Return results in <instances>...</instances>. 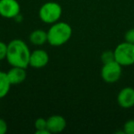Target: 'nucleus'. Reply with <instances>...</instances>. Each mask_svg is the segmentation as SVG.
I'll return each instance as SVG.
<instances>
[{
    "instance_id": "obj_1",
    "label": "nucleus",
    "mask_w": 134,
    "mask_h": 134,
    "mask_svg": "<svg viewBox=\"0 0 134 134\" xmlns=\"http://www.w3.org/2000/svg\"><path fill=\"white\" fill-rule=\"evenodd\" d=\"M30 50L21 39H14L8 43L7 61L11 66L28 68L30 66Z\"/></svg>"
},
{
    "instance_id": "obj_2",
    "label": "nucleus",
    "mask_w": 134,
    "mask_h": 134,
    "mask_svg": "<svg viewBox=\"0 0 134 134\" xmlns=\"http://www.w3.org/2000/svg\"><path fill=\"white\" fill-rule=\"evenodd\" d=\"M73 35V29L71 25L63 21H57L51 25L47 30L48 43L51 46L60 47L69 41Z\"/></svg>"
},
{
    "instance_id": "obj_3",
    "label": "nucleus",
    "mask_w": 134,
    "mask_h": 134,
    "mask_svg": "<svg viewBox=\"0 0 134 134\" xmlns=\"http://www.w3.org/2000/svg\"><path fill=\"white\" fill-rule=\"evenodd\" d=\"M63 14V8L61 5L54 1L46 2L40 8L39 18L43 23L53 24L60 20Z\"/></svg>"
},
{
    "instance_id": "obj_4",
    "label": "nucleus",
    "mask_w": 134,
    "mask_h": 134,
    "mask_svg": "<svg viewBox=\"0 0 134 134\" xmlns=\"http://www.w3.org/2000/svg\"><path fill=\"white\" fill-rule=\"evenodd\" d=\"M115 61L121 66H130L134 64V44L130 42L119 43L114 50Z\"/></svg>"
},
{
    "instance_id": "obj_5",
    "label": "nucleus",
    "mask_w": 134,
    "mask_h": 134,
    "mask_svg": "<svg viewBox=\"0 0 134 134\" xmlns=\"http://www.w3.org/2000/svg\"><path fill=\"white\" fill-rule=\"evenodd\" d=\"M122 75V66L118 62L113 61L110 63H103L100 75L103 81L108 84H114L120 79Z\"/></svg>"
},
{
    "instance_id": "obj_6",
    "label": "nucleus",
    "mask_w": 134,
    "mask_h": 134,
    "mask_svg": "<svg viewBox=\"0 0 134 134\" xmlns=\"http://www.w3.org/2000/svg\"><path fill=\"white\" fill-rule=\"evenodd\" d=\"M20 9L18 0H0V16L4 19H15L20 14Z\"/></svg>"
},
{
    "instance_id": "obj_7",
    "label": "nucleus",
    "mask_w": 134,
    "mask_h": 134,
    "mask_svg": "<svg viewBox=\"0 0 134 134\" xmlns=\"http://www.w3.org/2000/svg\"><path fill=\"white\" fill-rule=\"evenodd\" d=\"M50 61L49 53L43 49H36L30 52V66L35 69H41L48 64Z\"/></svg>"
},
{
    "instance_id": "obj_8",
    "label": "nucleus",
    "mask_w": 134,
    "mask_h": 134,
    "mask_svg": "<svg viewBox=\"0 0 134 134\" xmlns=\"http://www.w3.org/2000/svg\"><path fill=\"white\" fill-rule=\"evenodd\" d=\"M117 102L122 108H131L134 107V88L130 86L124 87L119 92Z\"/></svg>"
},
{
    "instance_id": "obj_9",
    "label": "nucleus",
    "mask_w": 134,
    "mask_h": 134,
    "mask_svg": "<svg viewBox=\"0 0 134 134\" xmlns=\"http://www.w3.org/2000/svg\"><path fill=\"white\" fill-rule=\"evenodd\" d=\"M66 119L61 115H52L47 119V129L51 133H60L66 128Z\"/></svg>"
},
{
    "instance_id": "obj_10",
    "label": "nucleus",
    "mask_w": 134,
    "mask_h": 134,
    "mask_svg": "<svg viewBox=\"0 0 134 134\" xmlns=\"http://www.w3.org/2000/svg\"><path fill=\"white\" fill-rule=\"evenodd\" d=\"M7 74H8V77L12 86H18V85L22 84L27 78L26 68H22V67L12 66V68L8 70Z\"/></svg>"
},
{
    "instance_id": "obj_11",
    "label": "nucleus",
    "mask_w": 134,
    "mask_h": 134,
    "mask_svg": "<svg viewBox=\"0 0 134 134\" xmlns=\"http://www.w3.org/2000/svg\"><path fill=\"white\" fill-rule=\"evenodd\" d=\"M30 43L35 46H41V45L45 44L46 42H48V38H47V31L41 29L38 30H34L33 31H31V33L30 34L29 37Z\"/></svg>"
},
{
    "instance_id": "obj_12",
    "label": "nucleus",
    "mask_w": 134,
    "mask_h": 134,
    "mask_svg": "<svg viewBox=\"0 0 134 134\" xmlns=\"http://www.w3.org/2000/svg\"><path fill=\"white\" fill-rule=\"evenodd\" d=\"M12 85L10 84L8 74L6 72L0 71V99L4 98L8 94Z\"/></svg>"
},
{
    "instance_id": "obj_13",
    "label": "nucleus",
    "mask_w": 134,
    "mask_h": 134,
    "mask_svg": "<svg viewBox=\"0 0 134 134\" xmlns=\"http://www.w3.org/2000/svg\"><path fill=\"white\" fill-rule=\"evenodd\" d=\"M34 127L36 129V131H41V130H46L47 129V119L44 118H38L34 122Z\"/></svg>"
},
{
    "instance_id": "obj_14",
    "label": "nucleus",
    "mask_w": 134,
    "mask_h": 134,
    "mask_svg": "<svg viewBox=\"0 0 134 134\" xmlns=\"http://www.w3.org/2000/svg\"><path fill=\"white\" fill-rule=\"evenodd\" d=\"M101 61H102L103 63H110V62L115 61L114 51H105V52L101 54Z\"/></svg>"
},
{
    "instance_id": "obj_15",
    "label": "nucleus",
    "mask_w": 134,
    "mask_h": 134,
    "mask_svg": "<svg viewBox=\"0 0 134 134\" xmlns=\"http://www.w3.org/2000/svg\"><path fill=\"white\" fill-rule=\"evenodd\" d=\"M123 133L134 134V119H129L124 123L123 126Z\"/></svg>"
},
{
    "instance_id": "obj_16",
    "label": "nucleus",
    "mask_w": 134,
    "mask_h": 134,
    "mask_svg": "<svg viewBox=\"0 0 134 134\" xmlns=\"http://www.w3.org/2000/svg\"><path fill=\"white\" fill-rule=\"evenodd\" d=\"M7 52H8V44L0 41V61L6 59Z\"/></svg>"
},
{
    "instance_id": "obj_17",
    "label": "nucleus",
    "mask_w": 134,
    "mask_h": 134,
    "mask_svg": "<svg viewBox=\"0 0 134 134\" xmlns=\"http://www.w3.org/2000/svg\"><path fill=\"white\" fill-rule=\"evenodd\" d=\"M124 39H125V41H127V42L134 44V28L130 29V30H127L124 35Z\"/></svg>"
},
{
    "instance_id": "obj_18",
    "label": "nucleus",
    "mask_w": 134,
    "mask_h": 134,
    "mask_svg": "<svg viewBox=\"0 0 134 134\" xmlns=\"http://www.w3.org/2000/svg\"><path fill=\"white\" fill-rule=\"evenodd\" d=\"M8 131V123L4 119L0 118V134H5Z\"/></svg>"
}]
</instances>
